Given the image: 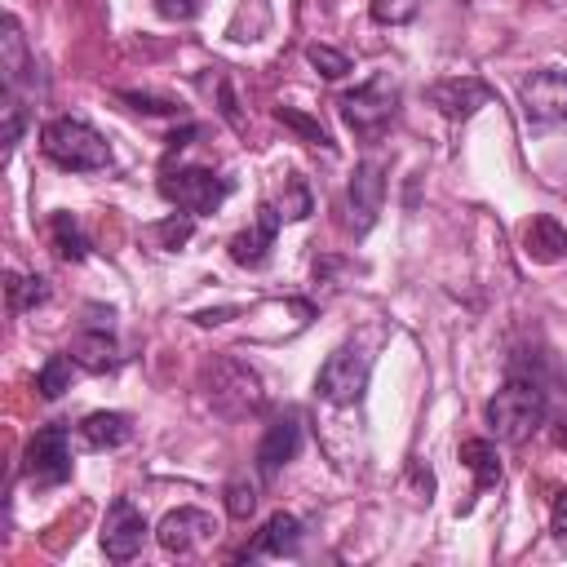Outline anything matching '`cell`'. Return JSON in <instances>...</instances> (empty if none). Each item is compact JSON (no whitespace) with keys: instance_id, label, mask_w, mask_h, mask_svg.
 I'll use <instances>...</instances> for the list:
<instances>
[{"instance_id":"cell-25","label":"cell","mask_w":567,"mask_h":567,"mask_svg":"<svg viewBox=\"0 0 567 567\" xmlns=\"http://www.w3.org/2000/svg\"><path fill=\"white\" fill-rule=\"evenodd\" d=\"M190 235H195V217H190V213H182V217L173 213V217H164V221H155V226H151V239H155L164 252H177Z\"/></svg>"},{"instance_id":"cell-33","label":"cell","mask_w":567,"mask_h":567,"mask_svg":"<svg viewBox=\"0 0 567 567\" xmlns=\"http://www.w3.org/2000/svg\"><path fill=\"white\" fill-rule=\"evenodd\" d=\"M549 532H554L558 540H567V492H558V496H554V509H549Z\"/></svg>"},{"instance_id":"cell-18","label":"cell","mask_w":567,"mask_h":567,"mask_svg":"<svg viewBox=\"0 0 567 567\" xmlns=\"http://www.w3.org/2000/svg\"><path fill=\"white\" fill-rule=\"evenodd\" d=\"M71 359L80 368H89V372H106V368L120 363V346H115L111 328H84L75 337V346H71Z\"/></svg>"},{"instance_id":"cell-16","label":"cell","mask_w":567,"mask_h":567,"mask_svg":"<svg viewBox=\"0 0 567 567\" xmlns=\"http://www.w3.org/2000/svg\"><path fill=\"white\" fill-rule=\"evenodd\" d=\"M523 248H527V257L532 261H563L567 257V226L558 221V217H549V213H540V217H532L527 221V230H523Z\"/></svg>"},{"instance_id":"cell-20","label":"cell","mask_w":567,"mask_h":567,"mask_svg":"<svg viewBox=\"0 0 567 567\" xmlns=\"http://www.w3.org/2000/svg\"><path fill=\"white\" fill-rule=\"evenodd\" d=\"M49 230H53V244H58L62 261H84L89 257V239H84V230H80V221L71 213H53Z\"/></svg>"},{"instance_id":"cell-10","label":"cell","mask_w":567,"mask_h":567,"mask_svg":"<svg viewBox=\"0 0 567 567\" xmlns=\"http://www.w3.org/2000/svg\"><path fill=\"white\" fill-rule=\"evenodd\" d=\"M381 195H385V177H381V164L377 159H363L354 164L350 173V186H346V204H350V230L354 235H368L377 226V213H381Z\"/></svg>"},{"instance_id":"cell-8","label":"cell","mask_w":567,"mask_h":567,"mask_svg":"<svg viewBox=\"0 0 567 567\" xmlns=\"http://www.w3.org/2000/svg\"><path fill=\"white\" fill-rule=\"evenodd\" d=\"M146 532H151L146 527V514L128 496H115L111 509H106V518H102V549H106V558L111 563L137 558L142 545H146Z\"/></svg>"},{"instance_id":"cell-28","label":"cell","mask_w":567,"mask_h":567,"mask_svg":"<svg viewBox=\"0 0 567 567\" xmlns=\"http://www.w3.org/2000/svg\"><path fill=\"white\" fill-rule=\"evenodd\" d=\"M368 9H372V18L381 27H403V22H412L421 13V0H372Z\"/></svg>"},{"instance_id":"cell-23","label":"cell","mask_w":567,"mask_h":567,"mask_svg":"<svg viewBox=\"0 0 567 567\" xmlns=\"http://www.w3.org/2000/svg\"><path fill=\"white\" fill-rule=\"evenodd\" d=\"M31 71V58H27V44H22V35H18V22L9 18L4 22V84L9 89H18V80Z\"/></svg>"},{"instance_id":"cell-13","label":"cell","mask_w":567,"mask_h":567,"mask_svg":"<svg viewBox=\"0 0 567 567\" xmlns=\"http://www.w3.org/2000/svg\"><path fill=\"white\" fill-rule=\"evenodd\" d=\"M279 208L275 204H261L257 208V221L248 226V230H239V235H230V261L235 266H248V270H257V266H266V257H270V248H275V235H279Z\"/></svg>"},{"instance_id":"cell-32","label":"cell","mask_w":567,"mask_h":567,"mask_svg":"<svg viewBox=\"0 0 567 567\" xmlns=\"http://www.w3.org/2000/svg\"><path fill=\"white\" fill-rule=\"evenodd\" d=\"M155 13L168 22H190L199 13V0H155Z\"/></svg>"},{"instance_id":"cell-6","label":"cell","mask_w":567,"mask_h":567,"mask_svg":"<svg viewBox=\"0 0 567 567\" xmlns=\"http://www.w3.org/2000/svg\"><path fill=\"white\" fill-rule=\"evenodd\" d=\"M368 372H372V359H368L363 350L341 346V350H332V354L323 359V368H319V377H315V394H319L323 403H332V408H350V403L363 399Z\"/></svg>"},{"instance_id":"cell-21","label":"cell","mask_w":567,"mask_h":567,"mask_svg":"<svg viewBox=\"0 0 567 567\" xmlns=\"http://www.w3.org/2000/svg\"><path fill=\"white\" fill-rule=\"evenodd\" d=\"M275 120H279L284 128H292L301 142H310V146H323V151H337V142L328 137V128H323L319 120H310L306 111H297V106H275Z\"/></svg>"},{"instance_id":"cell-22","label":"cell","mask_w":567,"mask_h":567,"mask_svg":"<svg viewBox=\"0 0 567 567\" xmlns=\"http://www.w3.org/2000/svg\"><path fill=\"white\" fill-rule=\"evenodd\" d=\"M4 292H9V306L13 310H31V306H44L49 301V279H22V275H4Z\"/></svg>"},{"instance_id":"cell-35","label":"cell","mask_w":567,"mask_h":567,"mask_svg":"<svg viewBox=\"0 0 567 567\" xmlns=\"http://www.w3.org/2000/svg\"><path fill=\"white\" fill-rule=\"evenodd\" d=\"M235 315V306H217V310H199V315H190L199 328H213V323H226Z\"/></svg>"},{"instance_id":"cell-9","label":"cell","mask_w":567,"mask_h":567,"mask_svg":"<svg viewBox=\"0 0 567 567\" xmlns=\"http://www.w3.org/2000/svg\"><path fill=\"white\" fill-rule=\"evenodd\" d=\"M27 474L40 487H58L71 478V447H66V425H40L27 443Z\"/></svg>"},{"instance_id":"cell-29","label":"cell","mask_w":567,"mask_h":567,"mask_svg":"<svg viewBox=\"0 0 567 567\" xmlns=\"http://www.w3.org/2000/svg\"><path fill=\"white\" fill-rule=\"evenodd\" d=\"M120 102H128L133 111H146V115H182V102L155 97V93H137V89H120Z\"/></svg>"},{"instance_id":"cell-5","label":"cell","mask_w":567,"mask_h":567,"mask_svg":"<svg viewBox=\"0 0 567 567\" xmlns=\"http://www.w3.org/2000/svg\"><path fill=\"white\" fill-rule=\"evenodd\" d=\"M159 195L168 199V204H177L182 213H190V217H204V213H217L221 208V199L230 195V182L226 177H217L213 168H168L164 177H159Z\"/></svg>"},{"instance_id":"cell-30","label":"cell","mask_w":567,"mask_h":567,"mask_svg":"<svg viewBox=\"0 0 567 567\" xmlns=\"http://www.w3.org/2000/svg\"><path fill=\"white\" fill-rule=\"evenodd\" d=\"M252 509H257V487L244 483V478H230L226 483V514L230 518H248Z\"/></svg>"},{"instance_id":"cell-24","label":"cell","mask_w":567,"mask_h":567,"mask_svg":"<svg viewBox=\"0 0 567 567\" xmlns=\"http://www.w3.org/2000/svg\"><path fill=\"white\" fill-rule=\"evenodd\" d=\"M279 217L284 221H301V217H310V208H315V199H310V190H306V182L297 177V173H288L284 177V195H279Z\"/></svg>"},{"instance_id":"cell-2","label":"cell","mask_w":567,"mask_h":567,"mask_svg":"<svg viewBox=\"0 0 567 567\" xmlns=\"http://www.w3.org/2000/svg\"><path fill=\"white\" fill-rule=\"evenodd\" d=\"M40 151L44 159H53L58 168L66 173H93V168H106L111 164V146L106 137L80 120V115H58L40 128Z\"/></svg>"},{"instance_id":"cell-37","label":"cell","mask_w":567,"mask_h":567,"mask_svg":"<svg viewBox=\"0 0 567 567\" xmlns=\"http://www.w3.org/2000/svg\"><path fill=\"white\" fill-rule=\"evenodd\" d=\"M554 443H558V447H567V421H558V430H554Z\"/></svg>"},{"instance_id":"cell-36","label":"cell","mask_w":567,"mask_h":567,"mask_svg":"<svg viewBox=\"0 0 567 567\" xmlns=\"http://www.w3.org/2000/svg\"><path fill=\"white\" fill-rule=\"evenodd\" d=\"M195 133H199V128H195V124H186L182 133H173V137H168V146H186V142H190Z\"/></svg>"},{"instance_id":"cell-15","label":"cell","mask_w":567,"mask_h":567,"mask_svg":"<svg viewBox=\"0 0 567 567\" xmlns=\"http://www.w3.org/2000/svg\"><path fill=\"white\" fill-rule=\"evenodd\" d=\"M301 540H306V527L297 514H270L257 532V540L239 554V558H297L301 554Z\"/></svg>"},{"instance_id":"cell-17","label":"cell","mask_w":567,"mask_h":567,"mask_svg":"<svg viewBox=\"0 0 567 567\" xmlns=\"http://www.w3.org/2000/svg\"><path fill=\"white\" fill-rule=\"evenodd\" d=\"M80 439L93 452H111V447H124L133 439V421L124 412H89L80 421Z\"/></svg>"},{"instance_id":"cell-3","label":"cell","mask_w":567,"mask_h":567,"mask_svg":"<svg viewBox=\"0 0 567 567\" xmlns=\"http://www.w3.org/2000/svg\"><path fill=\"white\" fill-rule=\"evenodd\" d=\"M204 399L213 403L217 416H248L261 408V377L235 359V354H221L208 372H204Z\"/></svg>"},{"instance_id":"cell-19","label":"cell","mask_w":567,"mask_h":567,"mask_svg":"<svg viewBox=\"0 0 567 567\" xmlns=\"http://www.w3.org/2000/svg\"><path fill=\"white\" fill-rule=\"evenodd\" d=\"M461 461L474 470V487H478V492L501 483V456H496V447H492L487 439H465V443H461Z\"/></svg>"},{"instance_id":"cell-1","label":"cell","mask_w":567,"mask_h":567,"mask_svg":"<svg viewBox=\"0 0 567 567\" xmlns=\"http://www.w3.org/2000/svg\"><path fill=\"white\" fill-rule=\"evenodd\" d=\"M549 416L545 385L532 377H509L492 399H487V425L501 443H523L532 439Z\"/></svg>"},{"instance_id":"cell-34","label":"cell","mask_w":567,"mask_h":567,"mask_svg":"<svg viewBox=\"0 0 567 567\" xmlns=\"http://www.w3.org/2000/svg\"><path fill=\"white\" fill-rule=\"evenodd\" d=\"M217 97H221V115H226L235 128H244V124H239V106H235V93H230V84H226V80L217 84Z\"/></svg>"},{"instance_id":"cell-7","label":"cell","mask_w":567,"mask_h":567,"mask_svg":"<svg viewBox=\"0 0 567 567\" xmlns=\"http://www.w3.org/2000/svg\"><path fill=\"white\" fill-rule=\"evenodd\" d=\"M518 102H523V120L536 124V128H549V124H563L567 120V71L558 66H540L523 80L518 89Z\"/></svg>"},{"instance_id":"cell-31","label":"cell","mask_w":567,"mask_h":567,"mask_svg":"<svg viewBox=\"0 0 567 567\" xmlns=\"http://www.w3.org/2000/svg\"><path fill=\"white\" fill-rule=\"evenodd\" d=\"M18 137H22V106H18V97L9 93V97H4V155H13Z\"/></svg>"},{"instance_id":"cell-11","label":"cell","mask_w":567,"mask_h":567,"mask_svg":"<svg viewBox=\"0 0 567 567\" xmlns=\"http://www.w3.org/2000/svg\"><path fill=\"white\" fill-rule=\"evenodd\" d=\"M217 532V518L208 509H195V505H182V509H168L155 527V540L168 549V554H190L195 545H204L208 536Z\"/></svg>"},{"instance_id":"cell-14","label":"cell","mask_w":567,"mask_h":567,"mask_svg":"<svg viewBox=\"0 0 567 567\" xmlns=\"http://www.w3.org/2000/svg\"><path fill=\"white\" fill-rule=\"evenodd\" d=\"M496 93L492 84H483L478 75H452V80H439L430 84V102L447 115V120H470L478 106H487Z\"/></svg>"},{"instance_id":"cell-4","label":"cell","mask_w":567,"mask_h":567,"mask_svg":"<svg viewBox=\"0 0 567 567\" xmlns=\"http://www.w3.org/2000/svg\"><path fill=\"white\" fill-rule=\"evenodd\" d=\"M341 120L354 128V133H363V137H372V133H381L390 120H394V111H399V80L390 75V71H377L368 84H359L354 93H341Z\"/></svg>"},{"instance_id":"cell-12","label":"cell","mask_w":567,"mask_h":567,"mask_svg":"<svg viewBox=\"0 0 567 567\" xmlns=\"http://www.w3.org/2000/svg\"><path fill=\"white\" fill-rule=\"evenodd\" d=\"M301 452V416L297 412H284V416H275L270 425H266V434H261V443H257V474L261 478H275L292 456Z\"/></svg>"},{"instance_id":"cell-26","label":"cell","mask_w":567,"mask_h":567,"mask_svg":"<svg viewBox=\"0 0 567 567\" xmlns=\"http://www.w3.org/2000/svg\"><path fill=\"white\" fill-rule=\"evenodd\" d=\"M35 390H40L44 399H58L62 390H71V359H66V354H49L44 368L35 372Z\"/></svg>"},{"instance_id":"cell-27","label":"cell","mask_w":567,"mask_h":567,"mask_svg":"<svg viewBox=\"0 0 567 567\" xmlns=\"http://www.w3.org/2000/svg\"><path fill=\"white\" fill-rule=\"evenodd\" d=\"M306 62H310L323 80H341V75L350 71V58H346L341 49H332V44H310V49H306Z\"/></svg>"}]
</instances>
